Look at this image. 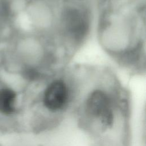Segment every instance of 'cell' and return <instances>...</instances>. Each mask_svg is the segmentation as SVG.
Returning <instances> with one entry per match:
<instances>
[{"instance_id":"1","label":"cell","mask_w":146,"mask_h":146,"mask_svg":"<svg viewBox=\"0 0 146 146\" xmlns=\"http://www.w3.org/2000/svg\"><path fill=\"white\" fill-rule=\"evenodd\" d=\"M87 113L91 117L99 119L105 126H110L113 121V113L108 95L97 90L88 96L86 103Z\"/></svg>"},{"instance_id":"2","label":"cell","mask_w":146,"mask_h":146,"mask_svg":"<svg viewBox=\"0 0 146 146\" xmlns=\"http://www.w3.org/2000/svg\"><path fill=\"white\" fill-rule=\"evenodd\" d=\"M68 98L66 85L60 80L51 83L46 89L43 102L46 108L52 112L58 111L64 106Z\"/></svg>"},{"instance_id":"3","label":"cell","mask_w":146,"mask_h":146,"mask_svg":"<svg viewBox=\"0 0 146 146\" xmlns=\"http://www.w3.org/2000/svg\"><path fill=\"white\" fill-rule=\"evenodd\" d=\"M65 26L68 33L78 39L85 34L87 28V20L84 15L77 10H71L67 12L64 18Z\"/></svg>"},{"instance_id":"4","label":"cell","mask_w":146,"mask_h":146,"mask_svg":"<svg viewBox=\"0 0 146 146\" xmlns=\"http://www.w3.org/2000/svg\"><path fill=\"white\" fill-rule=\"evenodd\" d=\"M16 94L11 89L3 88L0 90V112L10 114L15 110Z\"/></svg>"}]
</instances>
